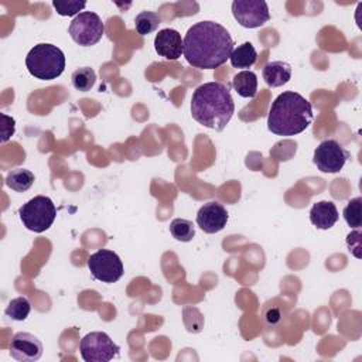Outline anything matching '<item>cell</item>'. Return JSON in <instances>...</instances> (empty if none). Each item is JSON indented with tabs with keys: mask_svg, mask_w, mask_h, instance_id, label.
<instances>
[{
	"mask_svg": "<svg viewBox=\"0 0 362 362\" xmlns=\"http://www.w3.org/2000/svg\"><path fill=\"white\" fill-rule=\"evenodd\" d=\"M71 82L72 86L79 90V92H88L93 88L95 82H96V74L92 68L89 66H82L78 68L72 72L71 75Z\"/></svg>",
	"mask_w": 362,
	"mask_h": 362,
	"instance_id": "obj_19",
	"label": "cell"
},
{
	"mask_svg": "<svg viewBox=\"0 0 362 362\" xmlns=\"http://www.w3.org/2000/svg\"><path fill=\"white\" fill-rule=\"evenodd\" d=\"M31 311V304L25 297L13 298L4 310V314L14 321H24Z\"/></svg>",
	"mask_w": 362,
	"mask_h": 362,
	"instance_id": "obj_22",
	"label": "cell"
},
{
	"mask_svg": "<svg viewBox=\"0 0 362 362\" xmlns=\"http://www.w3.org/2000/svg\"><path fill=\"white\" fill-rule=\"evenodd\" d=\"M68 33L78 45L90 47L100 41L105 33V24L96 13L81 11L71 21Z\"/></svg>",
	"mask_w": 362,
	"mask_h": 362,
	"instance_id": "obj_6",
	"label": "cell"
},
{
	"mask_svg": "<svg viewBox=\"0 0 362 362\" xmlns=\"http://www.w3.org/2000/svg\"><path fill=\"white\" fill-rule=\"evenodd\" d=\"M170 232L174 239L180 242H189L195 236V228L194 223L188 219L175 218L170 223Z\"/></svg>",
	"mask_w": 362,
	"mask_h": 362,
	"instance_id": "obj_21",
	"label": "cell"
},
{
	"mask_svg": "<svg viewBox=\"0 0 362 362\" xmlns=\"http://www.w3.org/2000/svg\"><path fill=\"white\" fill-rule=\"evenodd\" d=\"M339 218L338 209L331 201L315 202L310 209V221L317 229H329L332 228Z\"/></svg>",
	"mask_w": 362,
	"mask_h": 362,
	"instance_id": "obj_14",
	"label": "cell"
},
{
	"mask_svg": "<svg viewBox=\"0 0 362 362\" xmlns=\"http://www.w3.org/2000/svg\"><path fill=\"white\" fill-rule=\"evenodd\" d=\"M230 64L233 68H250L257 61V52L250 42H243L233 48L230 54Z\"/></svg>",
	"mask_w": 362,
	"mask_h": 362,
	"instance_id": "obj_17",
	"label": "cell"
},
{
	"mask_svg": "<svg viewBox=\"0 0 362 362\" xmlns=\"http://www.w3.org/2000/svg\"><path fill=\"white\" fill-rule=\"evenodd\" d=\"M228 211L218 201L204 204L197 214V225L205 233H216L226 226Z\"/></svg>",
	"mask_w": 362,
	"mask_h": 362,
	"instance_id": "obj_12",
	"label": "cell"
},
{
	"mask_svg": "<svg viewBox=\"0 0 362 362\" xmlns=\"http://www.w3.org/2000/svg\"><path fill=\"white\" fill-rule=\"evenodd\" d=\"M161 17L154 11H141L134 18V28L140 35H148L158 28Z\"/></svg>",
	"mask_w": 362,
	"mask_h": 362,
	"instance_id": "obj_20",
	"label": "cell"
},
{
	"mask_svg": "<svg viewBox=\"0 0 362 362\" xmlns=\"http://www.w3.org/2000/svg\"><path fill=\"white\" fill-rule=\"evenodd\" d=\"M1 119H3V134H1V141H7L13 134H14V130H16V122L13 117L7 116L6 113L1 115Z\"/></svg>",
	"mask_w": 362,
	"mask_h": 362,
	"instance_id": "obj_27",
	"label": "cell"
},
{
	"mask_svg": "<svg viewBox=\"0 0 362 362\" xmlns=\"http://www.w3.org/2000/svg\"><path fill=\"white\" fill-rule=\"evenodd\" d=\"M88 269L92 277L102 283H116L124 273L120 257L109 249H99L92 253L88 257Z\"/></svg>",
	"mask_w": 362,
	"mask_h": 362,
	"instance_id": "obj_8",
	"label": "cell"
},
{
	"mask_svg": "<svg viewBox=\"0 0 362 362\" xmlns=\"http://www.w3.org/2000/svg\"><path fill=\"white\" fill-rule=\"evenodd\" d=\"M281 318V311L277 307H267L263 310V320L267 325H277Z\"/></svg>",
	"mask_w": 362,
	"mask_h": 362,
	"instance_id": "obj_26",
	"label": "cell"
},
{
	"mask_svg": "<svg viewBox=\"0 0 362 362\" xmlns=\"http://www.w3.org/2000/svg\"><path fill=\"white\" fill-rule=\"evenodd\" d=\"M10 355L20 362H35L42 355L41 341L30 332H17L10 341Z\"/></svg>",
	"mask_w": 362,
	"mask_h": 362,
	"instance_id": "obj_11",
	"label": "cell"
},
{
	"mask_svg": "<svg viewBox=\"0 0 362 362\" xmlns=\"http://www.w3.org/2000/svg\"><path fill=\"white\" fill-rule=\"evenodd\" d=\"M361 202H362V198L361 197H356V198H352L351 201H348L346 206L344 208V219L345 222L351 226V228H361L362 225V216H361Z\"/></svg>",
	"mask_w": 362,
	"mask_h": 362,
	"instance_id": "obj_23",
	"label": "cell"
},
{
	"mask_svg": "<svg viewBox=\"0 0 362 362\" xmlns=\"http://www.w3.org/2000/svg\"><path fill=\"white\" fill-rule=\"evenodd\" d=\"M232 86L242 98H255L257 93V76L253 71H240L232 79Z\"/></svg>",
	"mask_w": 362,
	"mask_h": 362,
	"instance_id": "obj_16",
	"label": "cell"
},
{
	"mask_svg": "<svg viewBox=\"0 0 362 362\" xmlns=\"http://www.w3.org/2000/svg\"><path fill=\"white\" fill-rule=\"evenodd\" d=\"M349 158V153L332 139L324 140L314 150L313 161L317 168L322 173H338L344 168L346 160Z\"/></svg>",
	"mask_w": 362,
	"mask_h": 362,
	"instance_id": "obj_9",
	"label": "cell"
},
{
	"mask_svg": "<svg viewBox=\"0 0 362 362\" xmlns=\"http://www.w3.org/2000/svg\"><path fill=\"white\" fill-rule=\"evenodd\" d=\"M232 14L245 28H257L270 20L267 3L263 0H235Z\"/></svg>",
	"mask_w": 362,
	"mask_h": 362,
	"instance_id": "obj_10",
	"label": "cell"
},
{
	"mask_svg": "<svg viewBox=\"0 0 362 362\" xmlns=\"http://www.w3.org/2000/svg\"><path fill=\"white\" fill-rule=\"evenodd\" d=\"M313 122L311 103L297 92L280 93L272 103L267 116V129L277 136L303 133Z\"/></svg>",
	"mask_w": 362,
	"mask_h": 362,
	"instance_id": "obj_3",
	"label": "cell"
},
{
	"mask_svg": "<svg viewBox=\"0 0 362 362\" xmlns=\"http://www.w3.org/2000/svg\"><path fill=\"white\" fill-rule=\"evenodd\" d=\"M86 6L85 1L78 0H54L52 7L57 10L59 16H78L81 10H83Z\"/></svg>",
	"mask_w": 362,
	"mask_h": 362,
	"instance_id": "obj_24",
	"label": "cell"
},
{
	"mask_svg": "<svg viewBox=\"0 0 362 362\" xmlns=\"http://www.w3.org/2000/svg\"><path fill=\"white\" fill-rule=\"evenodd\" d=\"M34 174L27 168H14L6 177V185L16 192H25L34 184Z\"/></svg>",
	"mask_w": 362,
	"mask_h": 362,
	"instance_id": "obj_18",
	"label": "cell"
},
{
	"mask_svg": "<svg viewBox=\"0 0 362 362\" xmlns=\"http://www.w3.org/2000/svg\"><path fill=\"white\" fill-rule=\"evenodd\" d=\"M232 51L229 31L215 21L195 23L184 37V57L194 68L215 69L230 58Z\"/></svg>",
	"mask_w": 362,
	"mask_h": 362,
	"instance_id": "obj_1",
	"label": "cell"
},
{
	"mask_svg": "<svg viewBox=\"0 0 362 362\" xmlns=\"http://www.w3.org/2000/svg\"><path fill=\"white\" fill-rule=\"evenodd\" d=\"M235 113L229 88L221 82L199 85L191 98V115L199 124L221 132Z\"/></svg>",
	"mask_w": 362,
	"mask_h": 362,
	"instance_id": "obj_2",
	"label": "cell"
},
{
	"mask_svg": "<svg viewBox=\"0 0 362 362\" xmlns=\"http://www.w3.org/2000/svg\"><path fill=\"white\" fill-rule=\"evenodd\" d=\"M346 246H348V250L356 257V259H361V249H362V238H361V230L359 228L351 233H348L346 236Z\"/></svg>",
	"mask_w": 362,
	"mask_h": 362,
	"instance_id": "obj_25",
	"label": "cell"
},
{
	"mask_svg": "<svg viewBox=\"0 0 362 362\" xmlns=\"http://www.w3.org/2000/svg\"><path fill=\"white\" fill-rule=\"evenodd\" d=\"M119 351V345L106 332L100 331L86 334L79 342V352L85 362H109Z\"/></svg>",
	"mask_w": 362,
	"mask_h": 362,
	"instance_id": "obj_7",
	"label": "cell"
},
{
	"mask_svg": "<svg viewBox=\"0 0 362 362\" xmlns=\"http://www.w3.org/2000/svg\"><path fill=\"white\" fill-rule=\"evenodd\" d=\"M262 75L269 86L279 88L290 81L291 66L284 61H272L263 66Z\"/></svg>",
	"mask_w": 362,
	"mask_h": 362,
	"instance_id": "obj_15",
	"label": "cell"
},
{
	"mask_svg": "<svg viewBox=\"0 0 362 362\" xmlns=\"http://www.w3.org/2000/svg\"><path fill=\"white\" fill-rule=\"evenodd\" d=\"M18 216L28 230L41 233L49 229L54 223L57 208L51 198L45 195H37L23 204V206L18 209Z\"/></svg>",
	"mask_w": 362,
	"mask_h": 362,
	"instance_id": "obj_5",
	"label": "cell"
},
{
	"mask_svg": "<svg viewBox=\"0 0 362 362\" xmlns=\"http://www.w3.org/2000/svg\"><path fill=\"white\" fill-rule=\"evenodd\" d=\"M154 49L160 57L175 61L184 54V38L177 30H160L154 38Z\"/></svg>",
	"mask_w": 362,
	"mask_h": 362,
	"instance_id": "obj_13",
	"label": "cell"
},
{
	"mask_svg": "<svg viewBox=\"0 0 362 362\" xmlns=\"http://www.w3.org/2000/svg\"><path fill=\"white\" fill-rule=\"evenodd\" d=\"M28 72L41 81H52L65 69V55L61 48L41 42L34 45L25 57Z\"/></svg>",
	"mask_w": 362,
	"mask_h": 362,
	"instance_id": "obj_4",
	"label": "cell"
}]
</instances>
